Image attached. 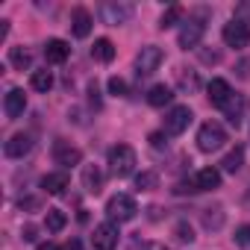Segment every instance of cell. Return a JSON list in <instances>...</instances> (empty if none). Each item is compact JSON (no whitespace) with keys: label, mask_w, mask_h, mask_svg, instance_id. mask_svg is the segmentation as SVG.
<instances>
[{"label":"cell","mask_w":250,"mask_h":250,"mask_svg":"<svg viewBox=\"0 0 250 250\" xmlns=\"http://www.w3.org/2000/svg\"><path fill=\"white\" fill-rule=\"evenodd\" d=\"M136 150L130 147V145H118V147H112L109 150V171H112V177H118V180H124V177H130L133 171H136Z\"/></svg>","instance_id":"cell-1"},{"label":"cell","mask_w":250,"mask_h":250,"mask_svg":"<svg viewBox=\"0 0 250 250\" xmlns=\"http://www.w3.org/2000/svg\"><path fill=\"white\" fill-rule=\"evenodd\" d=\"M224 142H227V130L221 127L218 121H206L203 127L197 130V147H200L203 153H215V150H221Z\"/></svg>","instance_id":"cell-2"},{"label":"cell","mask_w":250,"mask_h":250,"mask_svg":"<svg viewBox=\"0 0 250 250\" xmlns=\"http://www.w3.org/2000/svg\"><path fill=\"white\" fill-rule=\"evenodd\" d=\"M136 212H139V206H136V200H133L130 194H112L109 203H106V215H109L112 221H118V224L133 221Z\"/></svg>","instance_id":"cell-3"},{"label":"cell","mask_w":250,"mask_h":250,"mask_svg":"<svg viewBox=\"0 0 250 250\" xmlns=\"http://www.w3.org/2000/svg\"><path fill=\"white\" fill-rule=\"evenodd\" d=\"M224 44L227 47H235V50H241V47H247L250 44V24L247 21H238V18H232L229 24H224Z\"/></svg>","instance_id":"cell-4"},{"label":"cell","mask_w":250,"mask_h":250,"mask_svg":"<svg viewBox=\"0 0 250 250\" xmlns=\"http://www.w3.org/2000/svg\"><path fill=\"white\" fill-rule=\"evenodd\" d=\"M203 33H206V24H203L200 18H188V21L180 27V36H177V42H180V47H183V50H194V47L200 44Z\"/></svg>","instance_id":"cell-5"},{"label":"cell","mask_w":250,"mask_h":250,"mask_svg":"<svg viewBox=\"0 0 250 250\" xmlns=\"http://www.w3.org/2000/svg\"><path fill=\"white\" fill-rule=\"evenodd\" d=\"M162 59H165L162 47H156V44H147V47H142V50H139V56H136V71H139V77L159 71Z\"/></svg>","instance_id":"cell-6"},{"label":"cell","mask_w":250,"mask_h":250,"mask_svg":"<svg viewBox=\"0 0 250 250\" xmlns=\"http://www.w3.org/2000/svg\"><path fill=\"white\" fill-rule=\"evenodd\" d=\"M118 224L115 221H103L94 227V235H91V244L94 250H115L118 247Z\"/></svg>","instance_id":"cell-7"},{"label":"cell","mask_w":250,"mask_h":250,"mask_svg":"<svg viewBox=\"0 0 250 250\" xmlns=\"http://www.w3.org/2000/svg\"><path fill=\"white\" fill-rule=\"evenodd\" d=\"M191 109L188 106H174L171 112H168V118H165V133L168 136H180V133H186L188 130V124H191Z\"/></svg>","instance_id":"cell-8"},{"label":"cell","mask_w":250,"mask_h":250,"mask_svg":"<svg viewBox=\"0 0 250 250\" xmlns=\"http://www.w3.org/2000/svg\"><path fill=\"white\" fill-rule=\"evenodd\" d=\"M100 15H103L106 24L118 27V24H127V21L133 18V6H130V3H103Z\"/></svg>","instance_id":"cell-9"},{"label":"cell","mask_w":250,"mask_h":250,"mask_svg":"<svg viewBox=\"0 0 250 250\" xmlns=\"http://www.w3.org/2000/svg\"><path fill=\"white\" fill-rule=\"evenodd\" d=\"M30 150H33V136H30V133H15V136L3 145V153H6L9 159H24Z\"/></svg>","instance_id":"cell-10"},{"label":"cell","mask_w":250,"mask_h":250,"mask_svg":"<svg viewBox=\"0 0 250 250\" xmlns=\"http://www.w3.org/2000/svg\"><path fill=\"white\" fill-rule=\"evenodd\" d=\"M24 109H27V94H24V88H9L6 97H3V112H6V118H21Z\"/></svg>","instance_id":"cell-11"},{"label":"cell","mask_w":250,"mask_h":250,"mask_svg":"<svg viewBox=\"0 0 250 250\" xmlns=\"http://www.w3.org/2000/svg\"><path fill=\"white\" fill-rule=\"evenodd\" d=\"M53 159H56V165H62V168H74V165L83 162V153H80V147H71V145H65V142H56V145H53Z\"/></svg>","instance_id":"cell-12"},{"label":"cell","mask_w":250,"mask_h":250,"mask_svg":"<svg viewBox=\"0 0 250 250\" xmlns=\"http://www.w3.org/2000/svg\"><path fill=\"white\" fill-rule=\"evenodd\" d=\"M206 94H209V103H212V106H221V109H224V106L229 103V97H232V88H229L227 80H218V77H215V80L206 85Z\"/></svg>","instance_id":"cell-13"},{"label":"cell","mask_w":250,"mask_h":250,"mask_svg":"<svg viewBox=\"0 0 250 250\" xmlns=\"http://www.w3.org/2000/svg\"><path fill=\"white\" fill-rule=\"evenodd\" d=\"M68 56H71L68 42H62V39H50V42L44 44V59H47L50 65H62Z\"/></svg>","instance_id":"cell-14"},{"label":"cell","mask_w":250,"mask_h":250,"mask_svg":"<svg viewBox=\"0 0 250 250\" xmlns=\"http://www.w3.org/2000/svg\"><path fill=\"white\" fill-rule=\"evenodd\" d=\"M194 186H197V191H215L221 186V171L218 168H200L194 174Z\"/></svg>","instance_id":"cell-15"},{"label":"cell","mask_w":250,"mask_h":250,"mask_svg":"<svg viewBox=\"0 0 250 250\" xmlns=\"http://www.w3.org/2000/svg\"><path fill=\"white\" fill-rule=\"evenodd\" d=\"M91 15H88V9H83V6H77L74 9V15H71V30H74V36L77 39H85L88 33H91Z\"/></svg>","instance_id":"cell-16"},{"label":"cell","mask_w":250,"mask_h":250,"mask_svg":"<svg viewBox=\"0 0 250 250\" xmlns=\"http://www.w3.org/2000/svg\"><path fill=\"white\" fill-rule=\"evenodd\" d=\"M68 174L65 171H56V174H44L42 177V188L47 191V194H65V188H68Z\"/></svg>","instance_id":"cell-17"},{"label":"cell","mask_w":250,"mask_h":250,"mask_svg":"<svg viewBox=\"0 0 250 250\" xmlns=\"http://www.w3.org/2000/svg\"><path fill=\"white\" fill-rule=\"evenodd\" d=\"M91 59H94V62H103V65H109V62L115 59V44H112L109 39H94Z\"/></svg>","instance_id":"cell-18"},{"label":"cell","mask_w":250,"mask_h":250,"mask_svg":"<svg viewBox=\"0 0 250 250\" xmlns=\"http://www.w3.org/2000/svg\"><path fill=\"white\" fill-rule=\"evenodd\" d=\"M83 186H85V191H91V194H97V191L103 188V174H100L97 165H83Z\"/></svg>","instance_id":"cell-19"},{"label":"cell","mask_w":250,"mask_h":250,"mask_svg":"<svg viewBox=\"0 0 250 250\" xmlns=\"http://www.w3.org/2000/svg\"><path fill=\"white\" fill-rule=\"evenodd\" d=\"M200 221H203V227L206 229H221L224 227V221H227V215H224V206H206L203 209V215H200Z\"/></svg>","instance_id":"cell-20"},{"label":"cell","mask_w":250,"mask_h":250,"mask_svg":"<svg viewBox=\"0 0 250 250\" xmlns=\"http://www.w3.org/2000/svg\"><path fill=\"white\" fill-rule=\"evenodd\" d=\"M241 165H244V147H241V145H235V147L221 159V168H224L227 174H238V171H241Z\"/></svg>","instance_id":"cell-21"},{"label":"cell","mask_w":250,"mask_h":250,"mask_svg":"<svg viewBox=\"0 0 250 250\" xmlns=\"http://www.w3.org/2000/svg\"><path fill=\"white\" fill-rule=\"evenodd\" d=\"M171 100H174V91H171L168 85H153V88L147 91V103H150V106H156V109L168 106Z\"/></svg>","instance_id":"cell-22"},{"label":"cell","mask_w":250,"mask_h":250,"mask_svg":"<svg viewBox=\"0 0 250 250\" xmlns=\"http://www.w3.org/2000/svg\"><path fill=\"white\" fill-rule=\"evenodd\" d=\"M65 224H68V215H65L62 209H47V215H44V227H47L50 232H62Z\"/></svg>","instance_id":"cell-23"},{"label":"cell","mask_w":250,"mask_h":250,"mask_svg":"<svg viewBox=\"0 0 250 250\" xmlns=\"http://www.w3.org/2000/svg\"><path fill=\"white\" fill-rule=\"evenodd\" d=\"M30 85H33L36 91L47 94V91L53 88V74H50V71H33V77H30Z\"/></svg>","instance_id":"cell-24"},{"label":"cell","mask_w":250,"mask_h":250,"mask_svg":"<svg viewBox=\"0 0 250 250\" xmlns=\"http://www.w3.org/2000/svg\"><path fill=\"white\" fill-rule=\"evenodd\" d=\"M241 106H244V103H241V97H238V94H232V97H229V103L224 106L227 121L232 124V127H238V121H241Z\"/></svg>","instance_id":"cell-25"},{"label":"cell","mask_w":250,"mask_h":250,"mask_svg":"<svg viewBox=\"0 0 250 250\" xmlns=\"http://www.w3.org/2000/svg\"><path fill=\"white\" fill-rule=\"evenodd\" d=\"M180 21H183V6H177V3H174V6H168V9L162 12L159 27H162V30H168V27H174V24H180Z\"/></svg>","instance_id":"cell-26"},{"label":"cell","mask_w":250,"mask_h":250,"mask_svg":"<svg viewBox=\"0 0 250 250\" xmlns=\"http://www.w3.org/2000/svg\"><path fill=\"white\" fill-rule=\"evenodd\" d=\"M159 186V174L156 171H142L139 177H136V188L139 191H153Z\"/></svg>","instance_id":"cell-27"},{"label":"cell","mask_w":250,"mask_h":250,"mask_svg":"<svg viewBox=\"0 0 250 250\" xmlns=\"http://www.w3.org/2000/svg\"><path fill=\"white\" fill-rule=\"evenodd\" d=\"M9 62H12L18 71H24V68H30L33 59H30V50H24V47H12V50H9Z\"/></svg>","instance_id":"cell-28"},{"label":"cell","mask_w":250,"mask_h":250,"mask_svg":"<svg viewBox=\"0 0 250 250\" xmlns=\"http://www.w3.org/2000/svg\"><path fill=\"white\" fill-rule=\"evenodd\" d=\"M174 235H177V241H183V244H191V241H194V229H191L186 221H180V224L174 227Z\"/></svg>","instance_id":"cell-29"},{"label":"cell","mask_w":250,"mask_h":250,"mask_svg":"<svg viewBox=\"0 0 250 250\" xmlns=\"http://www.w3.org/2000/svg\"><path fill=\"white\" fill-rule=\"evenodd\" d=\"M232 241H235L238 247H244V250H247V247H250V224H241V227L235 229Z\"/></svg>","instance_id":"cell-30"},{"label":"cell","mask_w":250,"mask_h":250,"mask_svg":"<svg viewBox=\"0 0 250 250\" xmlns=\"http://www.w3.org/2000/svg\"><path fill=\"white\" fill-rule=\"evenodd\" d=\"M180 88H186V91H197V88H200L197 74H194V71H191V74H180Z\"/></svg>","instance_id":"cell-31"},{"label":"cell","mask_w":250,"mask_h":250,"mask_svg":"<svg viewBox=\"0 0 250 250\" xmlns=\"http://www.w3.org/2000/svg\"><path fill=\"white\" fill-rule=\"evenodd\" d=\"M109 94L112 97H127V83H124L121 77H112L109 80Z\"/></svg>","instance_id":"cell-32"},{"label":"cell","mask_w":250,"mask_h":250,"mask_svg":"<svg viewBox=\"0 0 250 250\" xmlns=\"http://www.w3.org/2000/svg\"><path fill=\"white\" fill-rule=\"evenodd\" d=\"M18 206H21V209H39V206H42V200H39V197H27V200L21 197V200H18Z\"/></svg>","instance_id":"cell-33"},{"label":"cell","mask_w":250,"mask_h":250,"mask_svg":"<svg viewBox=\"0 0 250 250\" xmlns=\"http://www.w3.org/2000/svg\"><path fill=\"white\" fill-rule=\"evenodd\" d=\"M150 145H153L156 150H162V147H165V133H150Z\"/></svg>","instance_id":"cell-34"},{"label":"cell","mask_w":250,"mask_h":250,"mask_svg":"<svg viewBox=\"0 0 250 250\" xmlns=\"http://www.w3.org/2000/svg\"><path fill=\"white\" fill-rule=\"evenodd\" d=\"M200 59H203V62H212V65H215V62H218L221 56H218L215 50H212V53H209V50H200Z\"/></svg>","instance_id":"cell-35"},{"label":"cell","mask_w":250,"mask_h":250,"mask_svg":"<svg viewBox=\"0 0 250 250\" xmlns=\"http://www.w3.org/2000/svg\"><path fill=\"white\" fill-rule=\"evenodd\" d=\"M238 77H250V59H244V62L238 65Z\"/></svg>","instance_id":"cell-36"},{"label":"cell","mask_w":250,"mask_h":250,"mask_svg":"<svg viewBox=\"0 0 250 250\" xmlns=\"http://www.w3.org/2000/svg\"><path fill=\"white\" fill-rule=\"evenodd\" d=\"M24 241H36V227H24Z\"/></svg>","instance_id":"cell-37"},{"label":"cell","mask_w":250,"mask_h":250,"mask_svg":"<svg viewBox=\"0 0 250 250\" xmlns=\"http://www.w3.org/2000/svg\"><path fill=\"white\" fill-rule=\"evenodd\" d=\"M65 250H83V244H80V238H71V241H68V247H65Z\"/></svg>","instance_id":"cell-38"},{"label":"cell","mask_w":250,"mask_h":250,"mask_svg":"<svg viewBox=\"0 0 250 250\" xmlns=\"http://www.w3.org/2000/svg\"><path fill=\"white\" fill-rule=\"evenodd\" d=\"M39 250H59V247H56L53 241H47V244H39Z\"/></svg>","instance_id":"cell-39"},{"label":"cell","mask_w":250,"mask_h":250,"mask_svg":"<svg viewBox=\"0 0 250 250\" xmlns=\"http://www.w3.org/2000/svg\"><path fill=\"white\" fill-rule=\"evenodd\" d=\"M247 203H250V188H247Z\"/></svg>","instance_id":"cell-40"}]
</instances>
